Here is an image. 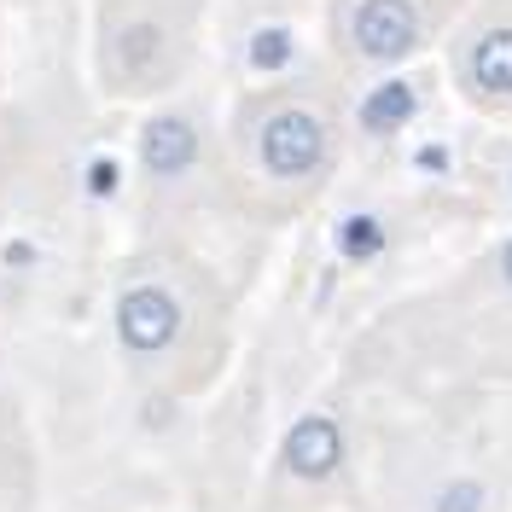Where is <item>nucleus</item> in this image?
<instances>
[{"label":"nucleus","mask_w":512,"mask_h":512,"mask_svg":"<svg viewBox=\"0 0 512 512\" xmlns=\"http://www.w3.org/2000/svg\"><path fill=\"white\" fill-rule=\"evenodd\" d=\"M204 0H88V82L105 105H158L187 88Z\"/></svg>","instance_id":"obj_1"},{"label":"nucleus","mask_w":512,"mask_h":512,"mask_svg":"<svg viewBox=\"0 0 512 512\" xmlns=\"http://www.w3.org/2000/svg\"><path fill=\"white\" fill-rule=\"evenodd\" d=\"M478 507H483V489H478V483H454L443 501H437V512H478Z\"/></svg>","instance_id":"obj_7"},{"label":"nucleus","mask_w":512,"mask_h":512,"mask_svg":"<svg viewBox=\"0 0 512 512\" xmlns=\"http://www.w3.org/2000/svg\"><path fill=\"white\" fill-rule=\"evenodd\" d=\"M466 88L478 99H512V24L466 41Z\"/></svg>","instance_id":"obj_5"},{"label":"nucleus","mask_w":512,"mask_h":512,"mask_svg":"<svg viewBox=\"0 0 512 512\" xmlns=\"http://www.w3.org/2000/svg\"><path fill=\"white\" fill-rule=\"evenodd\" d=\"M233 134H239L251 169L268 187H309V181H320L332 169V146H338L332 117L315 99H297V94H274V99L245 105Z\"/></svg>","instance_id":"obj_2"},{"label":"nucleus","mask_w":512,"mask_h":512,"mask_svg":"<svg viewBox=\"0 0 512 512\" xmlns=\"http://www.w3.org/2000/svg\"><path fill=\"white\" fill-rule=\"evenodd\" d=\"M501 274H507V280H512V245H507V251H501Z\"/></svg>","instance_id":"obj_8"},{"label":"nucleus","mask_w":512,"mask_h":512,"mask_svg":"<svg viewBox=\"0 0 512 512\" xmlns=\"http://www.w3.org/2000/svg\"><path fill=\"white\" fill-rule=\"evenodd\" d=\"M0 88H6V64H0Z\"/></svg>","instance_id":"obj_9"},{"label":"nucleus","mask_w":512,"mask_h":512,"mask_svg":"<svg viewBox=\"0 0 512 512\" xmlns=\"http://www.w3.org/2000/svg\"><path fill=\"white\" fill-rule=\"evenodd\" d=\"M338 460H344V437H338V425H332L326 414H309V419L291 425L286 466L297 472V478H326Z\"/></svg>","instance_id":"obj_6"},{"label":"nucleus","mask_w":512,"mask_h":512,"mask_svg":"<svg viewBox=\"0 0 512 512\" xmlns=\"http://www.w3.org/2000/svg\"><path fill=\"white\" fill-rule=\"evenodd\" d=\"M181 297L163 280H140L117 297V338L128 355H163L181 338Z\"/></svg>","instance_id":"obj_4"},{"label":"nucleus","mask_w":512,"mask_h":512,"mask_svg":"<svg viewBox=\"0 0 512 512\" xmlns=\"http://www.w3.org/2000/svg\"><path fill=\"white\" fill-rule=\"evenodd\" d=\"M425 30H431L425 0H344V18H338L344 53L367 70L408 64L425 47Z\"/></svg>","instance_id":"obj_3"}]
</instances>
